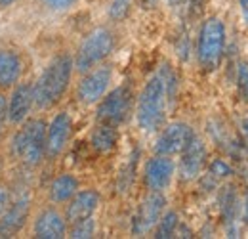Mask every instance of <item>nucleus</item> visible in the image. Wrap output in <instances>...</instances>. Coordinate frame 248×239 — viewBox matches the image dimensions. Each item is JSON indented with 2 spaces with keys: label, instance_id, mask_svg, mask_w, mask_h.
Segmentation results:
<instances>
[{
  "label": "nucleus",
  "instance_id": "obj_15",
  "mask_svg": "<svg viewBox=\"0 0 248 239\" xmlns=\"http://www.w3.org/2000/svg\"><path fill=\"white\" fill-rule=\"evenodd\" d=\"M174 161L168 155H156L145 167V184L151 191H162L170 186L174 176Z\"/></svg>",
  "mask_w": 248,
  "mask_h": 239
},
{
  "label": "nucleus",
  "instance_id": "obj_25",
  "mask_svg": "<svg viewBox=\"0 0 248 239\" xmlns=\"http://www.w3.org/2000/svg\"><path fill=\"white\" fill-rule=\"evenodd\" d=\"M10 203H12L10 188H8V186H4V184H0V214L10 207Z\"/></svg>",
  "mask_w": 248,
  "mask_h": 239
},
{
  "label": "nucleus",
  "instance_id": "obj_13",
  "mask_svg": "<svg viewBox=\"0 0 248 239\" xmlns=\"http://www.w3.org/2000/svg\"><path fill=\"white\" fill-rule=\"evenodd\" d=\"M204 157H206V150L202 140L193 134L189 144L186 146V150L182 151V161H180V176L186 182L195 180L201 174V169L204 165Z\"/></svg>",
  "mask_w": 248,
  "mask_h": 239
},
{
  "label": "nucleus",
  "instance_id": "obj_29",
  "mask_svg": "<svg viewBox=\"0 0 248 239\" xmlns=\"http://www.w3.org/2000/svg\"><path fill=\"white\" fill-rule=\"evenodd\" d=\"M241 128H243V136H245V144H247V148H248V119L243 120V124H241Z\"/></svg>",
  "mask_w": 248,
  "mask_h": 239
},
{
  "label": "nucleus",
  "instance_id": "obj_11",
  "mask_svg": "<svg viewBox=\"0 0 248 239\" xmlns=\"http://www.w3.org/2000/svg\"><path fill=\"white\" fill-rule=\"evenodd\" d=\"M29 212H31V201L27 197L12 201L10 207L0 214V238L17 236L29 220Z\"/></svg>",
  "mask_w": 248,
  "mask_h": 239
},
{
  "label": "nucleus",
  "instance_id": "obj_34",
  "mask_svg": "<svg viewBox=\"0 0 248 239\" xmlns=\"http://www.w3.org/2000/svg\"><path fill=\"white\" fill-rule=\"evenodd\" d=\"M176 2H178V0H170V4H176Z\"/></svg>",
  "mask_w": 248,
  "mask_h": 239
},
{
  "label": "nucleus",
  "instance_id": "obj_10",
  "mask_svg": "<svg viewBox=\"0 0 248 239\" xmlns=\"http://www.w3.org/2000/svg\"><path fill=\"white\" fill-rule=\"evenodd\" d=\"M166 205V199L160 191H151V195H147L143 199V203L140 205V210L134 218V234L141 236L147 234L153 226H156V222L162 216V210Z\"/></svg>",
  "mask_w": 248,
  "mask_h": 239
},
{
  "label": "nucleus",
  "instance_id": "obj_9",
  "mask_svg": "<svg viewBox=\"0 0 248 239\" xmlns=\"http://www.w3.org/2000/svg\"><path fill=\"white\" fill-rule=\"evenodd\" d=\"M193 136V130L187 126L186 122H174V124H168L162 134L158 136L156 140L155 151L156 155H178L186 150V146L189 144Z\"/></svg>",
  "mask_w": 248,
  "mask_h": 239
},
{
  "label": "nucleus",
  "instance_id": "obj_28",
  "mask_svg": "<svg viewBox=\"0 0 248 239\" xmlns=\"http://www.w3.org/2000/svg\"><path fill=\"white\" fill-rule=\"evenodd\" d=\"M243 222L248 224V193L245 195V203H243Z\"/></svg>",
  "mask_w": 248,
  "mask_h": 239
},
{
  "label": "nucleus",
  "instance_id": "obj_26",
  "mask_svg": "<svg viewBox=\"0 0 248 239\" xmlns=\"http://www.w3.org/2000/svg\"><path fill=\"white\" fill-rule=\"evenodd\" d=\"M0 120L6 122L8 120V100H6V92L0 90Z\"/></svg>",
  "mask_w": 248,
  "mask_h": 239
},
{
  "label": "nucleus",
  "instance_id": "obj_27",
  "mask_svg": "<svg viewBox=\"0 0 248 239\" xmlns=\"http://www.w3.org/2000/svg\"><path fill=\"white\" fill-rule=\"evenodd\" d=\"M52 10H65V8H69L75 0H44Z\"/></svg>",
  "mask_w": 248,
  "mask_h": 239
},
{
  "label": "nucleus",
  "instance_id": "obj_18",
  "mask_svg": "<svg viewBox=\"0 0 248 239\" xmlns=\"http://www.w3.org/2000/svg\"><path fill=\"white\" fill-rule=\"evenodd\" d=\"M78 189V182L73 174H60L50 186V199L54 203H65L69 201Z\"/></svg>",
  "mask_w": 248,
  "mask_h": 239
},
{
  "label": "nucleus",
  "instance_id": "obj_2",
  "mask_svg": "<svg viewBox=\"0 0 248 239\" xmlns=\"http://www.w3.org/2000/svg\"><path fill=\"white\" fill-rule=\"evenodd\" d=\"M73 75V60L67 54H60L48 63L44 73L34 83V105L48 109L63 98Z\"/></svg>",
  "mask_w": 248,
  "mask_h": 239
},
{
  "label": "nucleus",
  "instance_id": "obj_14",
  "mask_svg": "<svg viewBox=\"0 0 248 239\" xmlns=\"http://www.w3.org/2000/svg\"><path fill=\"white\" fill-rule=\"evenodd\" d=\"M34 238L40 239H62L67 234V222L65 216L58 209L50 207L38 212L34 226H32Z\"/></svg>",
  "mask_w": 248,
  "mask_h": 239
},
{
  "label": "nucleus",
  "instance_id": "obj_32",
  "mask_svg": "<svg viewBox=\"0 0 248 239\" xmlns=\"http://www.w3.org/2000/svg\"><path fill=\"white\" fill-rule=\"evenodd\" d=\"M2 126H4V122L0 120V136H2Z\"/></svg>",
  "mask_w": 248,
  "mask_h": 239
},
{
  "label": "nucleus",
  "instance_id": "obj_20",
  "mask_svg": "<svg viewBox=\"0 0 248 239\" xmlns=\"http://www.w3.org/2000/svg\"><path fill=\"white\" fill-rule=\"evenodd\" d=\"M178 228V214L176 212H166L164 216H160L158 220V228H156V236L158 239H168L174 238Z\"/></svg>",
  "mask_w": 248,
  "mask_h": 239
},
{
  "label": "nucleus",
  "instance_id": "obj_4",
  "mask_svg": "<svg viewBox=\"0 0 248 239\" xmlns=\"http://www.w3.org/2000/svg\"><path fill=\"white\" fill-rule=\"evenodd\" d=\"M113 46H115V36L109 29L99 27V29L92 31L77 54V60H75L77 69L90 71L93 65H97L99 61L105 60L111 54Z\"/></svg>",
  "mask_w": 248,
  "mask_h": 239
},
{
  "label": "nucleus",
  "instance_id": "obj_3",
  "mask_svg": "<svg viewBox=\"0 0 248 239\" xmlns=\"http://www.w3.org/2000/svg\"><path fill=\"white\" fill-rule=\"evenodd\" d=\"M46 122L42 119H31L21 122V128L12 138V153L21 159L27 167H36L46 155Z\"/></svg>",
  "mask_w": 248,
  "mask_h": 239
},
{
  "label": "nucleus",
  "instance_id": "obj_8",
  "mask_svg": "<svg viewBox=\"0 0 248 239\" xmlns=\"http://www.w3.org/2000/svg\"><path fill=\"white\" fill-rule=\"evenodd\" d=\"M111 77H113V73H111V67H107V65H101V67L90 71L78 85V90H77L78 100L88 105L101 100L111 83Z\"/></svg>",
  "mask_w": 248,
  "mask_h": 239
},
{
  "label": "nucleus",
  "instance_id": "obj_31",
  "mask_svg": "<svg viewBox=\"0 0 248 239\" xmlns=\"http://www.w3.org/2000/svg\"><path fill=\"white\" fill-rule=\"evenodd\" d=\"M141 2H143L145 6H153V4H155L156 0H141Z\"/></svg>",
  "mask_w": 248,
  "mask_h": 239
},
{
  "label": "nucleus",
  "instance_id": "obj_19",
  "mask_svg": "<svg viewBox=\"0 0 248 239\" xmlns=\"http://www.w3.org/2000/svg\"><path fill=\"white\" fill-rule=\"evenodd\" d=\"M117 142V130L115 124L109 122H101L99 126H95V130L92 132V146L97 151H109L113 150Z\"/></svg>",
  "mask_w": 248,
  "mask_h": 239
},
{
  "label": "nucleus",
  "instance_id": "obj_22",
  "mask_svg": "<svg viewBox=\"0 0 248 239\" xmlns=\"http://www.w3.org/2000/svg\"><path fill=\"white\" fill-rule=\"evenodd\" d=\"M237 86H239V94L241 98L248 102V63L241 61L239 63V73H237Z\"/></svg>",
  "mask_w": 248,
  "mask_h": 239
},
{
  "label": "nucleus",
  "instance_id": "obj_30",
  "mask_svg": "<svg viewBox=\"0 0 248 239\" xmlns=\"http://www.w3.org/2000/svg\"><path fill=\"white\" fill-rule=\"evenodd\" d=\"M16 0H0V8H8V6H12Z\"/></svg>",
  "mask_w": 248,
  "mask_h": 239
},
{
  "label": "nucleus",
  "instance_id": "obj_33",
  "mask_svg": "<svg viewBox=\"0 0 248 239\" xmlns=\"http://www.w3.org/2000/svg\"><path fill=\"white\" fill-rule=\"evenodd\" d=\"M0 174H2V159H0Z\"/></svg>",
  "mask_w": 248,
  "mask_h": 239
},
{
  "label": "nucleus",
  "instance_id": "obj_23",
  "mask_svg": "<svg viewBox=\"0 0 248 239\" xmlns=\"http://www.w3.org/2000/svg\"><path fill=\"white\" fill-rule=\"evenodd\" d=\"M130 4H132V0H113L111 10H109V16L113 19H124L126 14L130 12Z\"/></svg>",
  "mask_w": 248,
  "mask_h": 239
},
{
  "label": "nucleus",
  "instance_id": "obj_12",
  "mask_svg": "<svg viewBox=\"0 0 248 239\" xmlns=\"http://www.w3.org/2000/svg\"><path fill=\"white\" fill-rule=\"evenodd\" d=\"M71 128H73V122H71V117L67 111L58 113L52 119L48 130H46V155L48 157L54 159L65 150L69 136H71Z\"/></svg>",
  "mask_w": 248,
  "mask_h": 239
},
{
  "label": "nucleus",
  "instance_id": "obj_5",
  "mask_svg": "<svg viewBox=\"0 0 248 239\" xmlns=\"http://www.w3.org/2000/svg\"><path fill=\"white\" fill-rule=\"evenodd\" d=\"M223 40L225 29L223 23L217 17H210L202 23V29L199 34V61L206 71H212L217 65L223 52Z\"/></svg>",
  "mask_w": 248,
  "mask_h": 239
},
{
  "label": "nucleus",
  "instance_id": "obj_24",
  "mask_svg": "<svg viewBox=\"0 0 248 239\" xmlns=\"http://www.w3.org/2000/svg\"><path fill=\"white\" fill-rule=\"evenodd\" d=\"M210 172H212L214 176H217V178H225V176H229V174H231V169H229L223 161L216 159V161L210 165Z\"/></svg>",
  "mask_w": 248,
  "mask_h": 239
},
{
  "label": "nucleus",
  "instance_id": "obj_1",
  "mask_svg": "<svg viewBox=\"0 0 248 239\" xmlns=\"http://www.w3.org/2000/svg\"><path fill=\"white\" fill-rule=\"evenodd\" d=\"M172 77H166L164 71L156 73L141 90L138 100V122L145 132H155L164 124L166 102H168V85Z\"/></svg>",
  "mask_w": 248,
  "mask_h": 239
},
{
  "label": "nucleus",
  "instance_id": "obj_16",
  "mask_svg": "<svg viewBox=\"0 0 248 239\" xmlns=\"http://www.w3.org/2000/svg\"><path fill=\"white\" fill-rule=\"evenodd\" d=\"M99 205V193L93 189H84V191H77L71 199L65 210V220H69L71 224L90 218L95 209Z\"/></svg>",
  "mask_w": 248,
  "mask_h": 239
},
{
  "label": "nucleus",
  "instance_id": "obj_17",
  "mask_svg": "<svg viewBox=\"0 0 248 239\" xmlns=\"http://www.w3.org/2000/svg\"><path fill=\"white\" fill-rule=\"evenodd\" d=\"M23 60L16 50L0 48V90H12L21 79Z\"/></svg>",
  "mask_w": 248,
  "mask_h": 239
},
{
  "label": "nucleus",
  "instance_id": "obj_7",
  "mask_svg": "<svg viewBox=\"0 0 248 239\" xmlns=\"http://www.w3.org/2000/svg\"><path fill=\"white\" fill-rule=\"evenodd\" d=\"M34 105V85L32 83H17L8 98V122L21 124L25 122Z\"/></svg>",
  "mask_w": 248,
  "mask_h": 239
},
{
  "label": "nucleus",
  "instance_id": "obj_6",
  "mask_svg": "<svg viewBox=\"0 0 248 239\" xmlns=\"http://www.w3.org/2000/svg\"><path fill=\"white\" fill-rule=\"evenodd\" d=\"M132 109V90L128 86L115 88L97 107V119L99 122H109V124H121L126 120L128 113Z\"/></svg>",
  "mask_w": 248,
  "mask_h": 239
},
{
  "label": "nucleus",
  "instance_id": "obj_21",
  "mask_svg": "<svg viewBox=\"0 0 248 239\" xmlns=\"http://www.w3.org/2000/svg\"><path fill=\"white\" fill-rule=\"evenodd\" d=\"M93 232H95V222L90 218H84V220H78L73 224V230H71V236L69 238L75 239H88L93 238Z\"/></svg>",
  "mask_w": 248,
  "mask_h": 239
}]
</instances>
